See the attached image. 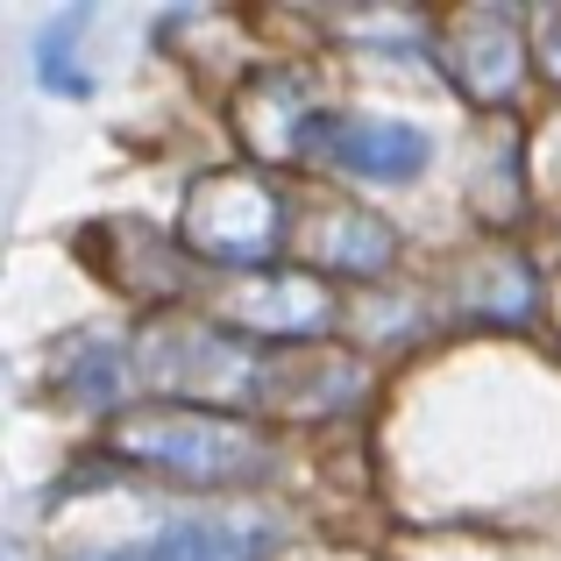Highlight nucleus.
I'll use <instances>...</instances> for the list:
<instances>
[{
    "label": "nucleus",
    "instance_id": "1",
    "mask_svg": "<svg viewBox=\"0 0 561 561\" xmlns=\"http://www.w3.org/2000/svg\"><path fill=\"white\" fill-rule=\"evenodd\" d=\"M114 455L157 469V477L179 483H256L271 469V440L249 434L242 420H220V412H136V420L114 426Z\"/></svg>",
    "mask_w": 561,
    "mask_h": 561
},
{
    "label": "nucleus",
    "instance_id": "3",
    "mask_svg": "<svg viewBox=\"0 0 561 561\" xmlns=\"http://www.w3.org/2000/svg\"><path fill=\"white\" fill-rule=\"evenodd\" d=\"M271 548L263 526H242V519H179L164 534L136 540V548H114V554H93V561H256Z\"/></svg>",
    "mask_w": 561,
    "mask_h": 561
},
{
    "label": "nucleus",
    "instance_id": "2",
    "mask_svg": "<svg viewBox=\"0 0 561 561\" xmlns=\"http://www.w3.org/2000/svg\"><path fill=\"white\" fill-rule=\"evenodd\" d=\"M320 150L363 179H412L426 164V128L412 122H320Z\"/></svg>",
    "mask_w": 561,
    "mask_h": 561
}]
</instances>
